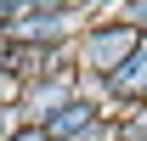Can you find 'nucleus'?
<instances>
[{"mask_svg":"<svg viewBox=\"0 0 147 141\" xmlns=\"http://www.w3.org/2000/svg\"><path fill=\"white\" fill-rule=\"evenodd\" d=\"M17 141H45V130H28V136H17Z\"/></svg>","mask_w":147,"mask_h":141,"instance_id":"nucleus-4","label":"nucleus"},{"mask_svg":"<svg viewBox=\"0 0 147 141\" xmlns=\"http://www.w3.org/2000/svg\"><path fill=\"white\" fill-rule=\"evenodd\" d=\"M108 79H113V90H125V96H130V90H147V40L125 56V68H113Z\"/></svg>","mask_w":147,"mask_h":141,"instance_id":"nucleus-2","label":"nucleus"},{"mask_svg":"<svg viewBox=\"0 0 147 141\" xmlns=\"http://www.w3.org/2000/svg\"><path fill=\"white\" fill-rule=\"evenodd\" d=\"M142 40H136V28H108V34H91V68H125V56L136 51Z\"/></svg>","mask_w":147,"mask_h":141,"instance_id":"nucleus-1","label":"nucleus"},{"mask_svg":"<svg viewBox=\"0 0 147 141\" xmlns=\"http://www.w3.org/2000/svg\"><path fill=\"white\" fill-rule=\"evenodd\" d=\"M85 119H91V107H85V102H68V107H62L51 124H45V141H62V136H74V130H79Z\"/></svg>","mask_w":147,"mask_h":141,"instance_id":"nucleus-3","label":"nucleus"},{"mask_svg":"<svg viewBox=\"0 0 147 141\" xmlns=\"http://www.w3.org/2000/svg\"><path fill=\"white\" fill-rule=\"evenodd\" d=\"M0 102H6V79H0Z\"/></svg>","mask_w":147,"mask_h":141,"instance_id":"nucleus-5","label":"nucleus"}]
</instances>
